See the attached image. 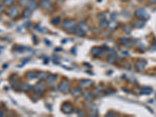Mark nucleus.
<instances>
[{"label": "nucleus", "instance_id": "obj_13", "mask_svg": "<svg viewBox=\"0 0 156 117\" xmlns=\"http://www.w3.org/2000/svg\"><path fill=\"white\" fill-rule=\"evenodd\" d=\"M71 94H72L74 97L78 98V97L81 96V94H82V91H81V90H80V89H79V88H73V89L71 91Z\"/></svg>", "mask_w": 156, "mask_h": 117}, {"label": "nucleus", "instance_id": "obj_4", "mask_svg": "<svg viewBox=\"0 0 156 117\" xmlns=\"http://www.w3.org/2000/svg\"><path fill=\"white\" fill-rule=\"evenodd\" d=\"M19 13H20L19 9L17 6H11L8 15L10 18H15L16 17H17L19 15Z\"/></svg>", "mask_w": 156, "mask_h": 117}, {"label": "nucleus", "instance_id": "obj_12", "mask_svg": "<svg viewBox=\"0 0 156 117\" xmlns=\"http://www.w3.org/2000/svg\"><path fill=\"white\" fill-rule=\"evenodd\" d=\"M31 15H32V10L28 8H27L25 10L23 11L22 17L23 18H29Z\"/></svg>", "mask_w": 156, "mask_h": 117}, {"label": "nucleus", "instance_id": "obj_6", "mask_svg": "<svg viewBox=\"0 0 156 117\" xmlns=\"http://www.w3.org/2000/svg\"><path fill=\"white\" fill-rule=\"evenodd\" d=\"M73 106H72L70 104H69V103H65V104H63V105H62V107H61L62 112L64 113H66V114H69V113H71L73 112Z\"/></svg>", "mask_w": 156, "mask_h": 117}, {"label": "nucleus", "instance_id": "obj_2", "mask_svg": "<svg viewBox=\"0 0 156 117\" xmlns=\"http://www.w3.org/2000/svg\"><path fill=\"white\" fill-rule=\"evenodd\" d=\"M78 29H77V34L79 35V36H83L84 34H86L88 30V26L84 23H80L78 24L77 26Z\"/></svg>", "mask_w": 156, "mask_h": 117}, {"label": "nucleus", "instance_id": "obj_3", "mask_svg": "<svg viewBox=\"0 0 156 117\" xmlns=\"http://www.w3.org/2000/svg\"><path fill=\"white\" fill-rule=\"evenodd\" d=\"M74 26H76V21L73 19H67L62 23V27L67 30Z\"/></svg>", "mask_w": 156, "mask_h": 117}, {"label": "nucleus", "instance_id": "obj_24", "mask_svg": "<svg viewBox=\"0 0 156 117\" xmlns=\"http://www.w3.org/2000/svg\"><path fill=\"white\" fill-rule=\"evenodd\" d=\"M152 2H153V3H156V0H152Z\"/></svg>", "mask_w": 156, "mask_h": 117}, {"label": "nucleus", "instance_id": "obj_18", "mask_svg": "<svg viewBox=\"0 0 156 117\" xmlns=\"http://www.w3.org/2000/svg\"><path fill=\"white\" fill-rule=\"evenodd\" d=\"M37 77V74H35L34 73H33V72H30V73H28L27 74V77L29 79V80H33L34 77Z\"/></svg>", "mask_w": 156, "mask_h": 117}, {"label": "nucleus", "instance_id": "obj_1", "mask_svg": "<svg viewBox=\"0 0 156 117\" xmlns=\"http://www.w3.org/2000/svg\"><path fill=\"white\" fill-rule=\"evenodd\" d=\"M134 15L137 18H139L140 20H146L149 17L148 13L144 9H137Z\"/></svg>", "mask_w": 156, "mask_h": 117}, {"label": "nucleus", "instance_id": "obj_11", "mask_svg": "<svg viewBox=\"0 0 156 117\" xmlns=\"http://www.w3.org/2000/svg\"><path fill=\"white\" fill-rule=\"evenodd\" d=\"M91 84H92V81L90 80H83L80 82L79 85L81 88H88Z\"/></svg>", "mask_w": 156, "mask_h": 117}, {"label": "nucleus", "instance_id": "obj_20", "mask_svg": "<svg viewBox=\"0 0 156 117\" xmlns=\"http://www.w3.org/2000/svg\"><path fill=\"white\" fill-rule=\"evenodd\" d=\"M84 97H85V99L88 100V101H90V100L93 99V95L90 92H87V93L84 94Z\"/></svg>", "mask_w": 156, "mask_h": 117}, {"label": "nucleus", "instance_id": "obj_17", "mask_svg": "<svg viewBox=\"0 0 156 117\" xmlns=\"http://www.w3.org/2000/svg\"><path fill=\"white\" fill-rule=\"evenodd\" d=\"M101 51H102V49L100 48H94L92 50H91V53L93 54V55H98V54H100V52H101Z\"/></svg>", "mask_w": 156, "mask_h": 117}, {"label": "nucleus", "instance_id": "obj_22", "mask_svg": "<svg viewBox=\"0 0 156 117\" xmlns=\"http://www.w3.org/2000/svg\"><path fill=\"white\" fill-rule=\"evenodd\" d=\"M31 86H30V84H23L21 86V89L23 90V91H29V90H31Z\"/></svg>", "mask_w": 156, "mask_h": 117}, {"label": "nucleus", "instance_id": "obj_25", "mask_svg": "<svg viewBox=\"0 0 156 117\" xmlns=\"http://www.w3.org/2000/svg\"><path fill=\"white\" fill-rule=\"evenodd\" d=\"M48 1H49V2H52V1H54V0H48Z\"/></svg>", "mask_w": 156, "mask_h": 117}, {"label": "nucleus", "instance_id": "obj_8", "mask_svg": "<svg viewBox=\"0 0 156 117\" xmlns=\"http://www.w3.org/2000/svg\"><path fill=\"white\" fill-rule=\"evenodd\" d=\"M44 89H45V86L41 82L40 83H38L34 86V91H35L36 94H41L44 91Z\"/></svg>", "mask_w": 156, "mask_h": 117}, {"label": "nucleus", "instance_id": "obj_16", "mask_svg": "<svg viewBox=\"0 0 156 117\" xmlns=\"http://www.w3.org/2000/svg\"><path fill=\"white\" fill-rule=\"evenodd\" d=\"M14 3V0H3V5L6 6H12Z\"/></svg>", "mask_w": 156, "mask_h": 117}, {"label": "nucleus", "instance_id": "obj_5", "mask_svg": "<svg viewBox=\"0 0 156 117\" xmlns=\"http://www.w3.org/2000/svg\"><path fill=\"white\" fill-rule=\"evenodd\" d=\"M40 5H41V7L46 11H50L52 9V4L48 0H42L40 2Z\"/></svg>", "mask_w": 156, "mask_h": 117}, {"label": "nucleus", "instance_id": "obj_21", "mask_svg": "<svg viewBox=\"0 0 156 117\" xmlns=\"http://www.w3.org/2000/svg\"><path fill=\"white\" fill-rule=\"evenodd\" d=\"M108 22L104 19V20H102L101 21V23H100V26H101V27H103V28H105V27H108Z\"/></svg>", "mask_w": 156, "mask_h": 117}, {"label": "nucleus", "instance_id": "obj_14", "mask_svg": "<svg viewBox=\"0 0 156 117\" xmlns=\"http://www.w3.org/2000/svg\"><path fill=\"white\" fill-rule=\"evenodd\" d=\"M56 80V77L54 76V75H48L47 77V82L49 84H52Z\"/></svg>", "mask_w": 156, "mask_h": 117}, {"label": "nucleus", "instance_id": "obj_23", "mask_svg": "<svg viewBox=\"0 0 156 117\" xmlns=\"http://www.w3.org/2000/svg\"><path fill=\"white\" fill-rule=\"evenodd\" d=\"M37 77H38L39 79L43 80V79H45V77H47V75H46L45 73H40L37 74Z\"/></svg>", "mask_w": 156, "mask_h": 117}, {"label": "nucleus", "instance_id": "obj_10", "mask_svg": "<svg viewBox=\"0 0 156 117\" xmlns=\"http://www.w3.org/2000/svg\"><path fill=\"white\" fill-rule=\"evenodd\" d=\"M118 27H119V22L116 21H115V20H112V21H111L109 23H108V27L110 30H115Z\"/></svg>", "mask_w": 156, "mask_h": 117}, {"label": "nucleus", "instance_id": "obj_15", "mask_svg": "<svg viewBox=\"0 0 156 117\" xmlns=\"http://www.w3.org/2000/svg\"><path fill=\"white\" fill-rule=\"evenodd\" d=\"M133 26L136 28H140V27H143L144 26V22L142 21L141 20H139V21H137L134 22Z\"/></svg>", "mask_w": 156, "mask_h": 117}, {"label": "nucleus", "instance_id": "obj_9", "mask_svg": "<svg viewBox=\"0 0 156 117\" xmlns=\"http://www.w3.org/2000/svg\"><path fill=\"white\" fill-rule=\"evenodd\" d=\"M37 7H38V5H37V2L34 0H28L27 8H28V9H30L33 11L34 9H36Z\"/></svg>", "mask_w": 156, "mask_h": 117}, {"label": "nucleus", "instance_id": "obj_26", "mask_svg": "<svg viewBox=\"0 0 156 117\" xmlns=\"http://www.w3.org/2000/svg\"><path fill=\"white\" fill-rule=\"evenodd\" d=\"M122 1H124V2H126V1H127V0H122Z\"/></svg>", "mask_w": 156, "mask_h": 117}, {"label": "nucleus", "instance_id": "obj_19", "mask_svg": "<svg viewBox=\"0 0 156 117\" xmlns=\"http://www.w3.org/2000/svg\"><path fill=\"white\" fill-rule=\"evenodd\" d=\"M60 21H61L60 17H55V18L52 19V24H54V25H58L59 23H60Z\"/></svg>", "mask_w": 156, "mask_h": 117}, {"label": "nucleus", "instance_id": "obj_7", "mask_svg": "<svg viewBox=\"0 0 156 117\" xmlns=\"http://www.w3.org/2000/svg\"><path fill=\"white\" fill-rule=\"evenodd\" d=\"M69 83L67 81H66V80H63L59 84V89L61 91H63V92L67 91L69 90Z\"/></svg>", "mask_w": 156, "mask_h": 117}]
</instances>
